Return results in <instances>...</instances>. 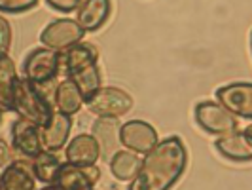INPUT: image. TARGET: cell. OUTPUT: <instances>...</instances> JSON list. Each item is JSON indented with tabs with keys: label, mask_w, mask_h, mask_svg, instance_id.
<instances>
[{
	"label": "cell",
	"mask_w": 252,
	"mask_h": 190,
	"mask_svg": "<svg viewBox=\"0 0 252 190\" xmlns=\"http://www.w3.org/2000/svg\"><path fill=\"white\" fill-rule=\"evenodd\" d=\"M188 164V152L178 135L159 141L144 154L139 175L131 181L129 190H169L182 177Z\"/></svg>",
	"instance_id": "1"
},
{
	"label": "cell",
	"mask_w": 252,
	"mask_h": 190,
	"mask_svg": "<svg viewBox=\"0 0 252 190\" xmlns=\"http://www.w3.org/2000/svg\"><path fill=\"white\" fill-rule=\"evenodd\" d=\"M61 63L66 71V76L84 93L86 101L95 91H99L102 88L101 71H99V63H97V50L91 44L80 42V44L63 51Z\"/></svg>",
	"instance_id": "2"
},
{
	"label": "cell",
	"mask_w": 252,
	"mask_h": 190,
	"mask_svg": "<svg viewBox=\"0 0 252 190\" xmlns=\"http://www.w3.org/2000/svg\"><path fill=\"white\" fill-rule=\"evenodd\" d=\"M13 111L21 118L34 122L36 126H46L53 116V103L38 89L36 84L27 80L25 76L19 78L15 97H13Z\"/></svg>",
	"instance_id": "3"
},
{
	"label": "cell",
	"mask_w": 252,
	"mask_h": 190,
	"mask_svg": "<svg viewBox=\"0 0 252 190\" xmlns=\"http://www.w3.org/2000/svg\"><path fill=\"white\" fill-rule=\"evenodd\" d=\"M193 116L197 126L205 129L207 133L222 137V135H229L235 133L239 127V116L227 111L222 103L215 101H201L195 105L193 109Z\"/></svg>",
	"instance_id": "4"
},
{
	"label": "cell",
	"mask_w": 252,
	"mask_h": 190,
	"mask_svg": "<svg viewBox=\"0 0 252 190\" xmlns=\"http://www.w3.org/2000/svg\"><path fill=\"white\" fill-rule=\"evenodd\" d=\"M86 105L89 113L99 118H122L133 109V97L122 88L102 86L89 97Z\"/></svg>",
	"instance_id": "5"
},
{
	"label": "cell",
	"mask_w": 252,
	"mask_h": 190,
	"mask_svg": "<svg viewBox=\"0 0 252 190\" xmlns=\"http://www.w3.org/2000/svg\"><path fill=\"white\" fill-rule=\"evenodd\" d=\"M84 35H86L84 27L80 25L76 19L63 17V19H55L50 25L44 27V31L40 33V42L50 50L63 53L68 48L80 44Z\"/></svg>",
	"instance_id": "6"
},
{
	"label": "cell",
	"mask_w": 252,
	"mask_h": 190,
	"mask_svg": "<svg viewBox=\"0 0 252 190\" xmlns=\"http://www.w3.org/2000/svg\"><path fill=\"white\" fill-rule=\"evenodd\" d=\"M61 55L59 51L50 50L46 46L32 50L25 57L23 63V75L27 80H31L32 84H46L55 80V76L59 75L61 69Z\"/></svg>",
	"instance_id": "7"
},
{
	"label": "cell",
	"mask_w": 252,
	"mask_h": 190,
	"mask_svg": "<svg viewBox=\"0 0 252 190\" xmlns=\"http://www.w3.org/2000/svg\"><path fill=\"white\" fill-rule=\"evenodd\" d=\"M120 139L122 145L133 152L148 154V152L159 143L158 131L152 127V124L144 120H129L122 124L120 129Z\"/></svg>",
	"instance_id": "8"
},
{
	"label": "cell",
	"mask_w": 252,
	"mask_h": 190,
	"mask_svg": "<svg viewBox=\"0 0 252 190\" xmlns=\"http://www.w3.org/2000/svg\"><path fill=\"white\" fill-rule=\"evenodd\" d=\"M216 99L222 103L227 111L252 120V84L251 82H231L216 89Z\"/></svg>",
	"instance_id": "9"
},
{
	"label": "cell",
	"mask_w": 252,
	"mask_h": 190,
	"mask_svg": "<svg viewBox=\"0 0 252 190\" xmlns=\"http://www.w3.org/2000/svg\"><path fill=\"white\" fill-rule=\"evenodd\" d=\"M13 149L21 152L27 158H36L40 152H44V143H42V127L36 126L34 122L27 118H17L12 126Z\"/></svg>",
	"instance_id": "10"
},
{
	"label": "cell",
	"mask_w": 252,
	"mask_h": 190,
	"mask_svg": "<svg viewBox=\"0 0 252 190\" xmlns=\"http://www.w3.org/2000/svg\"><path fill=\"white\" fill-rule=\"evenodd\" d=\"M101 152V145L93 133H80L68 143L64 151V160L72 165L88 167V165H95Z\"/></svg>",
	"instance_id": "11"
},
{
	"label": "cell",
	"mask_w": 252,
	"mask_h": 190,
	"mask_svg": "<svg viewBox=\"0 0 252 190\" xmlns=\"http://www.w3.org/2000/svg\"><path fill=\"white\" fill-rule=\"evenodd\" d=\"M101 177V171L95 165L80 167V165L63 164L57 183L63 190H95V183Z\"/></svg>",
	"instance_id": "12"
},
{
	"label": "cell",
	"mask_w": 252,
	"mask_h": 190,
	"mask_svg": "<svg viewBox=\"0 0 252 190\" xmlns=\"http://www.w3.org/2000/svg\"><path fill=\"white\" fill-rule=\"evenodd\" d=\"M36 181L32 164L29 165L21 160H13L2 169L0 185L2 190H36Z\"/></svg>",
	"instance_id": "13"
},
{
	"label": "cell",
	"mask_w": 252,
	"mask_h": 190,
	"mask_svg": "<svg viewBox=\"0 0 252 190\" xmlns=\"http://www.w3.org/2000/svg\"><path fill=\"white\" fill-rule=\"evenodd\" d=\"M70 129H72L70 116L55 111L50 122L46 126H42V143H44V149L51 152L61 151L64 145H66V141H68Z\"/></svg>",
	"instance_id": "14"
},
{
	"label": "cell",
	"mask_w": 252,
	"mask_h": 190,
	"mask_svg": "<svg viewBox=\"0 0 252 190\" xmlns=\"http://www.w3.org/2000/svg\"><path fill=\"white\" fill-rule=\"evenodd\" d=\"M110 0H84L76 10V21L84 27L86 33L99 31L110 17Z\"/></svg>",
	"instance_id": "15"
},
{
	"label": "cell",
	"mask_w": 252,
	"mask_h": 190,
	"mask_svg": "<svg viewBox=\"0 0 252 190\" xmlns=\"http://www.w3.org/2000/svg\"><path fill=\"white\" fill-rule=\"evenodd\" d=\"M216 151L224 158L233 162H252V141L245 131H235L218 137L215 143Z\"/></svg>",
	"instance_id": "16"
},
{
	"label": "cell",
	"mask_w": 252,
	"mask_h": 190,
	"mask_svg": "<svg viewBox=\"0 0 252 190\" xmlns=\"http://www.w3.org/2000/svg\"><path fill=\"white\" fill-rule=\"evenodd\" d=\"M142 160L139 152H133L126 149V151L114 152L110 156V162H108V167H110V173L118 181H124V183H131L133 179L139 175L140 167H142Z\"/></svg>",
	"instance_id": "17"
},
{
	"label": "cell",
	"mask_w": 252,
	"mask_h": 190,
	"mask_svg": "<svg viewBox=\"0 0 252 190\" xmlns=\"http://www.w3.org/2000/svg\"><path fill=\"white\" fill-rule=\"evenodd\" d=\"M84 103H86L84 93L80 91V88L76 86L70 78H66V80L57 84L53 105H55V109H57L59 113L72 116V114H76L84 107Z\"/></svg>",
	"instance_id": "18"
},
{
	"label": "cell",
	"mask_w": 252,
	"mask_h": 190,
	"mask_svg": "<svg viewBox=\"0 0 252 190\" xmlns=\"http://www.w3.org/2000/svg\"><path fill=\"white\" fill-rule=\"evenodd\" d=\"M120 129L122 124L118 122V118H99L93 126V135L99 141L101 151L104 154H114L118 152L122 139H120Z\"/></svg>",
	"instance_id": "19"
},
{
	"label": "cell",
	"mask_w": 252,
	"mask_h": 190,
	"mask_svg": "<svg viewBox=\"0 0 252 190\" xmlns=\"http://www.w3.org/2000/svg\"><path fill=\"white\" fill-rule=\"evenodd\" d=\"M19 76L15 73V65L10 59L8 53H2V63H0V101L4 111H13V97L17 88Z\"/></svg>",
	"instance_id": "20"
},
{
	"label": "cell",
	"mask_w": 252,
	"mask_h": 190,
	"mask_svg": "<svg viewBox=\"0 0 252 190\" xmlns=\"http://www.w3.org/2000/svg\"><path fill=\"white\" fill-rule=\"evenodd\" d=\"M61 160L53 154L51 151L40 152L36 158H32V169H34V175L40 183L44 185H55L57 177H59V171H61Z\"/></svg>",
	"instance_id": "21"
},
{
	"label": "cell",
	"mask_w": 252,
	"mask_h": 190,
	"mask_svg": "<svg viewBox=\"0 0 252 190\" xmlns=\"http://www.w3.org/2000/svg\"><path fill=\"white\" fill-rule=\"evenodd\" d=\"M38 0H0V12L2 13H23L32 10Z\"/></svg>",
	"instance_id": "22"
},
{
	"label": "cell",
	"mask_w": 252,
	"mask_h": 190,
	"mask_svg": "<svg viewBox=\"0 0 252 190\" xmlns=\"http://www.w3.org/2000/svg\"><path fill=\"white\" fill-rule=\"evenodd\" d=\"M46 2L50 4L53 10H57V12L70 13V12H76L82 6L84 0H46Z\"/></svg>",
	"instance_id": "23"
},
{
	"label": "cell",
	"mask_w": 252,
	"mask_h": 190,
	"mask_svg": "<svg viewBox=\"0 0 252 190\" xmlns=\"http://www.w3.org/2000/svg\"><path fill=\"white\" fill-rule=\"evenodd\" d=\"M0 31H2V53H8L10 40H12V27L6 17H0Z\"/></svg>",
	"instance_id": "24"
},
{
	"label": "cell",
	"mask_w": 252,
	"mask_h": 190,
	"mask_svg": "<svg viewBox=\"0 0 252 190\" xmlns=\"http://www.w3.org/2000/svg\"><path fill=\"white\" fill-rule=\"evenodd\" d=\"M0 149H2V165L6 167V165L10 164V162H8V158H10V151H8L6 141H2V143H0Z\"/></svg>",
	"instance_id": "25"
},
{
	"label": "cell",
	"mask_w": 252,
	"mask_h": 190,
	"mask_svg": "<svg viewBox=\"0 0 252 190\" xmlns=\"http://www.w3.org/2000/svg\"><path fill=\"white\" fill-rule=\"evenodd\" d=\"M40 190H63L59 185H46L44 189H40Z\"/></svg>",
	"instance_id": "26"
},
{
	"label": "cell",
	"mask_w": 252,
	"mask_h": 190,
	"mask_svg": "<svg viewBox=\"0 0 252 190\" xmlns=\"http://www.w3.org/2000/svg\"><path fill=\"white\" fill-rule=\"evenodd\" d=\"M245 133H247V135L251 137V141H252V124H251V126H247V127H245Z\"/></svg>",
	"instance_id": "27"
},
{
	"label": "cell",
	"mask_w": 252,
	"mask_h": 190,
	"mask_svg": "<svg viewBox=\"0 0 252 190\" xmlns=\"http://www.w3.org/2000/svg\"><path fill=\"white\" fill-rule=\"evenodd\" d=\"M251 50H252V33H251Z\"/></svg>",
	"instance_id": "28"
}]
</instances>
